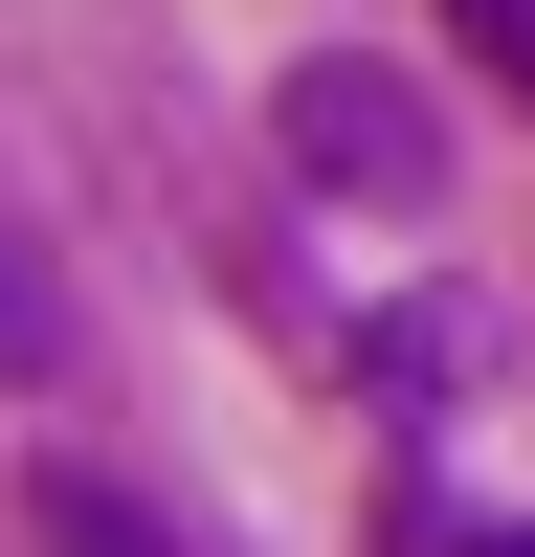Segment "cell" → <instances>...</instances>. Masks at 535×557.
<instances>
[{
    "mask_svg": "<svg viewBox=\"0 0 535 557\" xmlns=\"http://www.w3.org/2000/svg\"><path fill=\"white\" fill-rule=\"evenodd\" d=\"M268 157H290L312 201H357V223H424V201H446V89H424V67H380V45H290Z\"/></svg>",
    "mask_w": 535,
    "mask_h": 557,
    "instance_id": "6da1fadb",
    "label": "cell"
},
{
    "mask_svg": "<svg viewBox=\"0 0 535 557\" xmlns=\"http://www.w3.org/2000/svg\"><path fill=\"white\" fill-rule=\"evenodd\" d=\"M23 513H45V557H201V535H157V491H112V469H45Z\"/></svg>",
    "mask_w": 535,
    "mask_h": 557,
    "instance_id": "7a4b0ae2",
    "label": "cell"
},
{
    "mask_svg": "<svg viewBox=\"0 0 535 557\" xmlns=\"http://www.w3.org/2000/svg\"><path fill=\"white\" fill-rule=\"evenodd\" d=\"M0 380H67V268L0 223Z\"/></svg>",
    "mask_w": 535,
    "mask_h": 557,
    "instance_id": "3957f363",
    "label": "cell"
},
{
    "mask_svg": "<svg viewBox=\"0 0 535 557\" xmlns=\"http://www.w3.org/2000/svg\"><path fill=\"white\" fill-rule=\"evenodd\" d=\"M469 335H490V312H446V290L380 312V380H401V401H469Z\"/></svg>",
    "mask_w": 535,
    "mask_h": 557,
    "instance_id": "277c9868",
    "label": "cell"
},
{
    "mask_svg": "<svg viewBox=\"0 0 535 557\" xmlns=\"http://www.w3.org/2000/svg\"><path fill=\"white\" fill-rule=\"evenodd\" d=\"M446 23H469V45H490V67H513V89H535V0H446Z\"/></svg>",
    "mask_w": 535,
    "mask_h": 557,
    "instance_id": "5b68a950",
    "label": "cell"
}]
</instances>
